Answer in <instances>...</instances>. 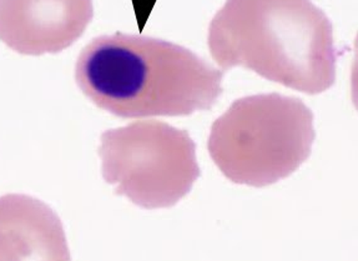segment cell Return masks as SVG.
Returning <instances> with one entry per match:
<instances>
[{
    "mask_svg": "<svg viewBox=\"0 0 358 261\" xmlns=\"http://www.w3.org/2000/svg\"><path fill=\"white\" fill-rule=\"evenodd\" d=\"M76 80L92 103L125 119L210 111L224 93V71L190 49L120 31L81 50Z\"/></svg>",
    "mask_w": 358,
    "mask_h": 261,
    "instance_id": "1",
    "label": "cell"
},
{
    "mask_svg": "<svg viewBox=\"0 0 358 261\" xmlns=\"http://www.w3.org/2000/svg\"><path fill=\"white\" fill-rule=\"evenodd\" d=\"M313 113L303 100L280 93L235 100L210 129L208 150L220 171L240 185H271L311 155Z\"/></svg>",
    "mask_w": 358,
    "mask_h": 261,
    "instance_id": "3",
    "label": "cell"
},
{
    "mask_svg": "<svg viewBox=\"0 0 358 261\" xmlns=\"http://www.w3.org/2000/svg\"><path fill=\"white\" fill-rule=\"evenodd\" d=\"M69 260L63 225L45 204L24 195L0 197V259Z\"/></svg>",
    "mask_w": 358,
    "mask_h": 261,
    "instance_id": "6",
    "label": "cell"
},
{
    "mask_svg": "<svg viewBox=\"0 0 358 261\" xmlns=\"http://www.w3.org/2000/svg\"><path fill=\"white\" fill-rule=\"evenodd\" d=\"M99 155L105 181L144 209L171 208L201 174L190 134L160 120L105 132Z\"/></svg>",
    "mask_w": 358,
    "mask_h": 261,
    "instance_id": "4",
    "label": "cell"
},
{
    "mask_svg": "<svg viewBox=\"0 0 358 261\" xmlns=\"http://www.w3.org/2000/svg\"><path fill=\"white\" fill-rule=\"evenodd\" d=\"M93 17V0H0V41L28 55L62 52Z\"/></svg>",
    "mask_w": 358,
    "mask_h": 261,
    "instance_id": "5",
    "label": "cell"
},
{
    "mask_svg": "<svg viewBox=\"0 0 358 261\" xmlns=\"http://www.w3.org/2000/svg\"><path fill=\"white\" fill-rule=\"evenodd\" d=\"M208 47L222 71L240 66L308 95L336 83L334 27L312 0H226Z\"/></svg>",
    "mask_w": 358,
    "mask_h": 261,
    "instance_id": "2",
    "label": "cell"
}]
</instances>
